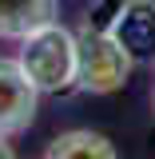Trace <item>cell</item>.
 Wrapping results in <instances>:
<instances>
[{"label":"cell","mask_w":155,"mask_h":159,"mask_svg":"<svg viewBox=\"0 0 155 159\" xmlns=\"http://www.w3.org/2000/svg\"><path fill=\"white\" fill-rule=\"evenodd\" d=\"M16 64L24 76L36 84L40 96H60V92H76V32L64 28L60 20L44 24L36 32L16 40Z\"/></svg>","instance_id":"cell-1"},{"label":"cell","mask_w":155,"mask_h":159,"mask_svg":"<svg viewBox=\"0 0 155 159\" xmlns=\"http://www.w3.org/2000/svg\"><path fill=\"white\" fill-rule=\"evenodd\" d=\"M131 60L123 56V48L116 44V36L99 24H80L76 32V92L88 96H112L119 92L127 76H131Z\"/></svg>","instance_id":"cell-2"},{"label":"cell","mask_w":155,"mask_h":159,"mask_svg":"<svg viewBox=\"0 0 155 159\" xmlns=\"http://www.w3.org/2000/svg\"><path fill=\"white\" fill-rule=\"evenodd\" d=\"M40 111V92L24 76L16 56H0V139H16L32 127Z\"/></svg>","instance_id":"cell-3"},{"label":"cell","mask_w":155,"mask_h":159,"mask_svg":"<svg viewBox=\"0 0 155 159\" xmlns=\"http://www.w3.org/2000/svg\"><path fill=\"white\" fill-rule=\"evenodd\" d=\"M107 32L131 68H155V0H119Z\"/></svg>","instance_id":"cell-4"},{"label":"cell","mask_w":155,"mask_h":159,"mask_svg":"<svg viewBox=\"0 0 155 159\" xmlns=\"http://www.w3.org/2000/svg\"><path fill=\"white\" fill-rule=\"evenodd\" d=\"M60 20V0H0V40H20Z\"/></svg>","instance_id":"cell-5"},{"label":"cell","mask_w":155,"mask_h":159,"mask_svg":"<svg viewBox=\"0 0 155 159\" xmlns=\"http://www.w3.org/2000/svg\"><path fill=\"white\" fill-rule=\"evenodd\" d=\"M40 159H119L116 143L103 135V131H92V127H72L56 135Z\"/></svg>","instance_id":"cell-6"},{"label":"cell","mask_w":155,"mask_h":159,"mask_svg":"<svg viewBox=\"0 0 155 159\" xmlns=\"http://www.w3.org/2000/svg\"><path fill=\"white\" fill-rule=\"evenodd\" d=\"M0 159H16V151H12V143H8V139H0Z\"/></svg>","instance_id":"cell-7"},{"label":"cell","mask_w":155,"mask_h":159,"mask_svg":"<svg viewBox=\"0 0 155 159\" xmlns=\"http://www.w3.org/2000/svg\"><path fill=\"white\" fill-rule=\"evenodd\" d=\"M151 103H155V88H151Z\"/></svg>","instance_id":"cell-8"}]
</instances>
